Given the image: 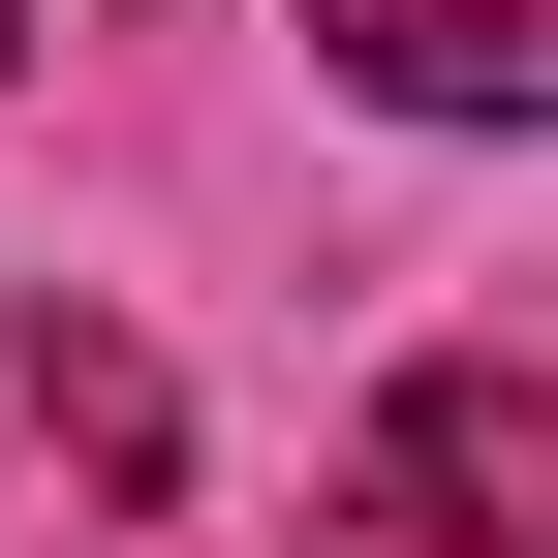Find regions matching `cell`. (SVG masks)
Wrapping results in <instances>:
<instances>
[{"label": "cell", "mask_w": 558, "mask_h": 558, "mask_svg": "<svg viewBox=\"0 0 558 558\" xmlns=\"http://www.w3.org/2000/svg\"><path fill=\"white\" fill-rule=\"evenodd\" d=\"M373 558H558V373L527 341H435V373L373 403V497H341Z\"/></svg>", "instance_id": "obj_1"}, {"label": "cell", "mask_w": 558, "mask_h": 558, "mask_svg": "<svg viewBox=\"0 0 558 558\" xmlns=\"http://www.w3.org/2000/svg\"><path fill=\"white\" fill-rule=\"evenodd\" d=\"M311 62L403 124H558V0H311Z\"/></svg>", "instance_id": "obj_2"}, {"label": "cell", "mask_w": 558, "mask_h": 558, "mask_svg": "<svg viewBox=\"0 0 558 558\" xmlns=\"http://www.w3.org/2000/svg\"><path fill=\"white\" fill-rule=\"evenodd\" d=\"M32 435L94 465V497H156V465H186V403H156V341H124V311H32Z\"/></svg>", "instance_id": "obj_3"}, {"label": "cell", "mask_w": 558, "mask_h": 558, "mask_svg": "<svg viewBox=\"0 0 558 558\" xmlns=\"http://www.w3.org/2000/svg\"><path fill=\"white\" fill-rule=\"evenodd\" d=\"M0 62H32V0H0Z\"/></svg>", "instance_id": "obj_4"}]
</instances>
